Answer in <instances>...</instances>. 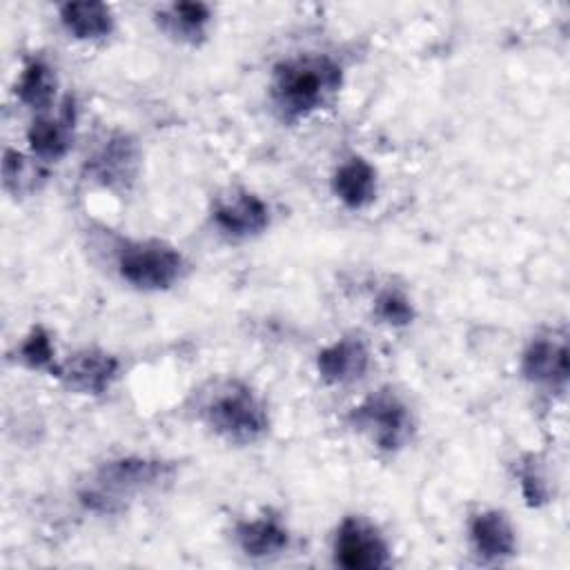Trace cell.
Masks as SVG:
<instances>
[{
    "label": "cell",
    "instance_id": "cell-22",
    "mask_svg": "<svg viewBox=\"0 0 570 570\" xmlns=\"http://www.w3.org/2000/svg\"><path fill=\"white\" fill-rule=\"evenodd\" d=\"M33 169L27 165L24 156L16 149H4V160H2V183L4 189L11 194H22L27 187H31Z\"/></svg>",
    "mask_w": 570,
    "mask_h": 570
},
{
    "label": "cell",
    "instance_id": "cell-8",
    "mask_svg": "<svg viewBox=\"0 0 570 570\" xmlns=\"http://www.w3.org/2000/svg\"><path fill=\"white\" fill-rule=\"evenodd\" d=\"M521 374L537 387L563 394L568 387L566 330H546L532 336L521 354Z\"/></svg>",
    "mask_w": 570,
    "mask_h": 570
},
{
    "label": "cell",
    "instance_id": "cell-16",
    "mask_svg": "<svg viewBox=\"0 0 570 570\" xmlns=\"http://www.w3.org/2000/svg\"><path fill=\"white\" fill-rule=\"evenodd\" d=\"M65 31L85 42H96L114 31V13L105 2H67L58 9Z\"/></svg>",
    "mask_w": 570,
    "mask_h": 570
},
{
    "label": "cell",
    "instance_id": "cell-21",
    "mask_svg": "<svg viewBox=\"0 0 570 570\" xmlns=\"http://www.w3.org/2000/svg\"><path fill=\"white\" fill-rule=\"evenodd\" d=\"M374 314L390 327H407L416 316L410 296L396 287H387L376 296Z\"/></svg>",
    "mask_w": 570,
    "mask_h": 570
},
{
    "label": "cell",
    "instance_id": "cell-4",
    "mask_svg": "<svg viewBox=\"0 0 570 570\" xmlns=\"http://www.w3.org/2000/svg\"><path fill=\"white\" fill-rule=\"evenodd\" d=\"M116 272L140 292H165L183 281L187 261L160 238H122L116 247Z\"/></svg>",
    "mask_w": 570,
    "mask_h": 570
},
{
    "label": "cell",
    "instance_id": "cell-19",
    "mask_svg": "<svg viewBox=\"0 0 570 570\" xmlns=\"http://www.w3.org/2000/svg\"><path fill=\"white\" fill-rule=\"evenodd\" d=\"M18 361L29 370H45L51 376L58 374L60 361H56L51 336L42 325L31 327V332L24 336V341L18 347Z\"/></svg>",
    "mask_w": 570,
    "mask_h": 570
},
{
    "label": "cell",
    "instance_id": "cell-6",
    "mask_svg": "<svg viewBox=\"0 0 570 570\" xmlns=\"http://www.w3.org/2000/svg\"><path fill=\"white\" fill-rule=\"evenodd\" d=\"M332 557L345 570H379L390 566V546L374 523L347 514L334 530Z\"/></svg>",
    "mask_w": 570,
    "mask_h": 570
},
{
    "label": "cell",
    "instance_id": "cell-20",
    "mask_svg": "<svg viewBox=\"0 0 570 570\" xmlns=\"http://www.w3.org/2000/svg\"><path fill=\"white\" fill-rule=\"evenodd\" d=\"M517 479H519L521 494L530 508H541L550 501L552 490L539 456L525 454L517 465Z\"/></svg>",
    "mask_w": 570,
    "mask_h": 570
},
{
    "label": "cell",
    "instance_id": "cell-10",
    "mask_svg": "<svg viewBox=\"0 0 570 570\" xmlns=\"http://www.w3.org/2000/svg\"><path fill=\"white\" fill-rule=\"evenodd\" d=\"M212 220L225 236L245 240L263 234L269 227L272 214L269 205L261 196L240 189L216 200L212 209Z\"/></svg>",
    "mask_w": 570,
    "mask_h": 570
},
{
    "label": "cell",
    "instance_id": "cell-3",
    "mask_svg": "<svg viewBox=\"0 0 570 570\" xmlns=\"http://www.w3.org/2000/svg\"><path fill=\"white\" fill-rule=\"evenodd\" d=\"M196 416L223 441L249 445L269 430V416L263 399L238 379L209 383L196 399Z\"/></svg>",
    "mask_w": 570,
    "mask_h": 570
},
{
    "label": "cell",
    "instance_id": "cell-14",
    "mask_svg": "<svg viewBox=\"0 0 570 570\" xmlns=\"http://www.w3.org/2000/svg\"><path fill=\"white\" fill-rule=\"evenodd\" d=\"M234 541L249 559H274L289 548V530L281 517L263 512L254 519H240L234 525Z\"/></svg>",
    "mask_w": 570,
    "mask_h": 570
},
{
    "label": "cell",
    "instance_id": "cell-17",
    "mask_svg": "<svg viewBox=\"0 0 570 570\" xmlns=\"http://www.w3.org/2000/svg\"><path fill=\"white\" fill-rule=\"evenodd\" d=\"M212 22V9L203 2H171L158 11L160 29L187 45L205 40Z\"/></svg>",
    "mask_w": 570,
    "mask_h": 570
},
{
    "label": "cell",
    "instance_id": "cell-5",
    "mask_svg": "<svg viewBox=\"0 0 570 570\" xmlns=\"http://www.w3.org/2000/svg\"><path fill=\"white\" fill-rule=\"evenodd\" d=\"M347 423L358 434H365L381 452H399L414 432L412 412L392 387L367 394L350 410Z\"/></svg>",
    "mask_w": 570,
    "mask_h": 570
},
{
    "label": "cell",
    "instance_id": "cell-11",
    "mask_svg": "<svg viewBox=\"0 0 570 570\" xmlns=\"http://www.w3.org/2000/svg\"><path fill=\"white\" fill-rule=\"evenodd\" d=\"M470 550L479 563L497 566L517 554V532L501 510H479L468 521Z\"/></svg>",
    "mask_w": 570,
    "mask_h": 570
},
{
    "label": "cell",
    "instance_id": "cell-9",
    "mask_svg": "<svg viewBox=\"0 0 570 570\" xmlns=\"http://www.w3.org/2000/svg\"><path fill=\"white\" fill-rule=\"evenodd\" d=\"M118 356L98 347H85L60 361L56 379H60L69 390L78 394L96 396L105 394L111 387V383L118 379Z\"/></svg>",
    "mask_w": 570,
    "mask_h": 570
},
{
    "label": "cell",
    "instance_id": "cell-18",
    "mask_svg": "<svg viewBox=\"0 0 570 570\" xmlns=\"http://www.w3.org/2000/svg\"><path fill=\"white\" fill-rule=\"evenodd\" d=\"M56 89H58L56 69L42 58H31L20 69L13 94L18 102H22L24 107L33 111H47L56 98Z\"/></svg>",
    "mask_w": 570,
    "mask_h": 570
},
{
    "label": "cell",
    "instance_id": "cell-12",
    "mask_svg": "<svg viewBox=\"0 0 570 570\" xmlns=\"http://www.w3.org/2000/svg\"><path fill=\"white\" fill-rule=\"evenodd\" d=\"M76 102L71 96L62 100L56 114H40L27 129V142L38 160L56 163L65 158L73 145Z\"/></svg>",
    "mask_w": 570,
    "mask_h": 570
},
{
    "label": "cell",
    "instance_id": "cell-13",
    "mask_svg": "<svg viewBox=\"0 0 570 570\" xmlns=\"http://www.w3.org/2000/svg\"><path fill=\"white\" fill-rule=\"evenodd\" d=\"M370 350L356 334H347L325 345L316 354V372L327 385H350L365 376Z\"/></svg>",
    "mask_w": 570,
    "mask_h": 570
},
{
    "label": "cell",
    "instance_id": "cell-1",
    "mask_svg": "<svg viewBox=\"0 0 570 570\" xmlns=\"http://www.w3.org/2000/svg\"><path fill=\"white\" fill-rule=\"evenodd\" d=\"M343 87V67L325 53L281 60L272 71V105L285 122H301L332 105Z\"/></svg>",
    "mask_w": 570,
    "mask_h": 570
},
{
    "label": "cell",
    "instance_id": "cell-2",
    "mask_svg": "<svg viewBox=\"0 0 570 570\" xmlns=\"http://www.w3.org/2000/svg\"><path fill=\"white\" fill-rule=\"evenodd\" d=\"M176 474L174 461L160 456H114L100 463L89 481H85L78 490V501L96 514H118L127 508V503L163 485L171 483Z\"/></svg>",
    "mask_w": 570,
    "mask_h": 570
},
{
    "label": "cell",
    "instance_id": "cell-7",
    "mask_svg": "<svg viewBox=\"0 0 570 570\" xmlns=\"http://www.w3.org/2000/svg\"><path fill=\"white\" fill-rule=\"evenodd\" d=\"M140 169V149L129 134H107L85 158V178L105 189H129Z\"/></svg>",
    "mask_w": 570,
    "mask_h": 570
},
{
    "label": "cell",
    "instance_id": "cell-15",
    "mask_svg": "<svg viewBox=\"0 0 570 570\" xmlns=\"http://www.w3.org/2000/svg\"><path fill=\"white\" fill-rule=\"evenodd\" d=\"M376 169L363 156L345 158L332 174V191L347 209H363L376 198Z\"/></svg>",
    "mask_w": 570,
    "mask_h": 570
}]
</instances>
